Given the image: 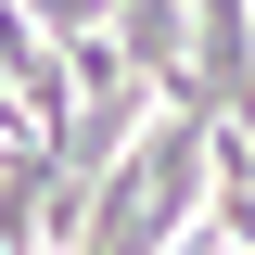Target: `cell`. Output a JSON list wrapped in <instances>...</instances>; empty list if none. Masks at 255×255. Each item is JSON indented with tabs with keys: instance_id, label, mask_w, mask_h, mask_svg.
<instances>
[{
	"instance_id": "obj_1",
	"label": "cell",
	"mask_w": 255,
	"mask_h": 255,
	"mask_svg": "<svg viewBox=\"0 0 255 255\" xmlns=\"http://www.w3.org/2000/svg\"><path fill=\"white\" fill-rule=\"evenodd\" d=\"M191 102L204 128L255 140V0H191Z\"/></svg>"
}]
</instances>
